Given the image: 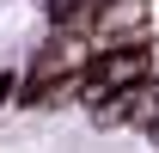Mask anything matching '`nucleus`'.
<instances>
[{
	"mask_svg": "<svg viewBox=\"0 0 159 153\" xmlns=\"http://www.w3.org/2000/svg\"><path fill=\"white\" fill-rule=\"evenodd\" d=\"M141 25H147V0H98L86 37L92 43H116V37H129V31H141Z\"/></svg>",
	"mask_w": 159,
	"mask_h": 153,
	"instance_id": "f257e3e1",
	"label": "nucleus"
},
{
	"mask_svg": "<svg viewBox=\"0 0 159 153\" xmlns=\"http://www.w3.org/2000/svg\"><path fill=\"white\" fill-rule=\"evenodd\" d=\"M92 12H98V0H49V19H55V25H74V31H86Z\"/></svg>",
	"mask_w": 159,
	"mask_h": 153,
	"instance_id": "f03ea898",
	"label": "nucleus"
},
{
	"mask_svg": "<svg viewBox=\"0 0 159 153\" xmlns=\"http://www.w3.org/2000/svg\"><path fill=\"white\" fill-rule=\"evenodd\" d=\"M6 98H12V80H0V104H6Z\"/></svg>",
	"mask_w": 159,
	"mask_h": 153,
	"instance_id": "7ed1b4c3",
	"label": "nucleus"
}]
</instances>
